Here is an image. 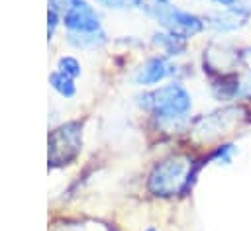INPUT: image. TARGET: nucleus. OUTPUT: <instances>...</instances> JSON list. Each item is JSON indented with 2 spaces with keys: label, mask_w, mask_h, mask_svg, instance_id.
<instances>
[{
  "label": "nucleus",
  "mask_w": 251,
  "mask_h": 231,
  "mask_svg": "<svg viewBox=\"0 0 251 231\" xmlns=\"http://www.w3.org/2000/svg\"><path fill=\"white\" fill-rule=\"evenodd\" d=\"M137 104L145 112H151L159 125L182 127L186 125L188 114L192 110V96L180 82H171L139 94Z\"/></svg>",
  "instance_id": "1"
},
{
  "label": "nucleus",
  "mask_w": 251,
  "mask_h": 231,
  "mask_svg": "<svg viewBox=\"0 0 251 231\" xmlns=\"http://www.w3.org/2000/svg\"><path fill=\"white\" fill-rule=\"evenodd\" d=\"M192 159L184 155H173L153 166L147 178V188L153 196L171 198L182 194L192 178Z\"/></svg>",
  "instance_id": "2"
},
{
  "label": "nucleus",
  "mask_w": 251,
  "mask_h": 231,
  "mask_svg": "<svg viewBox=\"0 0 251 231\" xmlns=\"http://www.w3.org/2000/svg\"><path fill=\"white\" fill-rule=\"evenodd\" d=\"M82 145V133L78 121L63 123L49 135V166H65L78 153Z\"/></svg>",
  "instance_id": "3"
},
{
  "label": "nucleus",
  "mask_w": 251,
  "mask_h": 231,
  "mask_svg": "<svg viewBox=\"0 0 251 231\" xmlns=\"http://www.w3.org/2000/svg\"><path fill=\"white\" fill-rule=\"evenodd\" d=\"M61 12V22L69 29V33H86V31H100V16L86 0H51Z\"/></svg>",
  "instance_id": "4"
},
{
  "label": "nucleus",
  "mask_w": 251,
  "mask_h": 231,
  "mask_svg": "<svg viewBox=\"0 0 251 231\" xmlns=\"http://www.w3.org/2000/svg\"><path fill=\"white\" fill-rule=\"evenodd\" d=\"M176 74V67L169 61L167 55H155L149 57L133 74V82L137 86H153L169 76Z\"/></svg>",
  "instance_id": "5"
},
{
  "label": "nucleus",
  "mask_w": 251,
  "mask_h": 231,
  "mask_svg": "<svg viewBox=\"0 0 251 231\" xmlns=\"http://www.w3.org/2000/svg\"><path fill=\"white\" fill-rule=\"evenodd\" d=\"M247 20H249V16L239 14V12H233V10H227V8H220V10L208 12L204 16V23L208 27H212L214 31H218V33L237 31L243 25H247Z\"/></svg>",
  "instance_id": "6"
},
{
  "label": "nucleus",
  "mask_w": 251,
  "mask_h": 231,
  "mask_svg": "<svg viewBox=\"0 0 251 231\" xmlns=\"http://www.w3.org/2000/svg\"><path fill=\"white\" fill-rule=\"evenodd\" d=\"M151 43L155 47H159L167 57H175V55H182L184 49H186V39L176 35V33H171V31H157L153 33L151 37Z\"/></svg>",
  "instance_id": "7"
},
{
  "label": "nucleus",
  "mask_w": 251,
  "mask_h": 231,
  "mask_svg": "<svg viewBox=\"0 0 251 231\" xmlns=\"http://www.w3.org/2000/svg\"><path fill=\"white\" fill-rule=\"evenodd\" d=\"M69 43L78 49H98L108 43V35L104 29L100 31H86V33H69Z\"/></svg>",
  "instance_id": "8"
},
{
  "label": "nucleus",
  "mask_w": 251,
  "mask_h": 231,
  "mask_svg": "<svg viewBox=\"0 0 251 231\" xmlns=\"http://www.w3.org/2000/svg\"><path fill=\"white\" fill-rule=\"evenodd\" d=\"M49 84H51V88H53L57 94H61L63 98H73V96L76 94L75 78L63 74L61 70H53V72L49 74Z\"/></svg>",
  "instance_id": "9"
},
{
  "label": "nucleus",
  "mask_w": 251,
  "mask_h": 231,
  "mask_svg": "<svg viewBox=\"0 0 251 231\" xmlns=\"http://www.w3.org/2000/svg\"><path fill=\"white\" fill-rule=\"evenodd\" d=\"M235 153H237V147L233 143H222L214 149V153L210 155V161L216 164H231Z\"/></svg>",
  "instance_id": "10"
},
{
  "label": "nucleus",
  "mask_w": 251,
  "mask_h": 231,
  "mask_svg": "<svg viewBox=\"0 0 251 231\" xmlns=\"http://www.w3.org/2000/svg\"><path fill=\"white\" fill-rule=\"evenodd\" d=\"M57 70H61L63 74H67V76H71V78H76V76L80 74V63H78L75 57L67 55V57H61V59H59Z\"/></svg>",
  "instance_id": "11"
},
{
  "label": "nucleus",
  "mask_w": 251,
  "mask_h": 231,
  "mask_svg": "<svg viewBox=\"0 0 251 231\" xmlns=\"http://www.w3.org/2000/svg\"><path fill=\"white\" fill-rule=\"evenodd\" d=\"M59 22H61V12H59L55 6L49 4V12H47V35H49V39L53 37V33H55V29H57Z\"/></svg>",
  "instance_id": "12"
},
{
  "label": "nucleus",
  "mask_w": 251,
  "mask_h": 231,
  "mask_svg": "<svg viewBox=\"0 0 251 231\" xmlns=\"http://www.w3.org/2000/svg\"><path fill=\"white\" fill-rule=\"evenodd\" d=\"M94 2L110 10H127L129 6H135V0H94Z\"/></svg>",
  "instance_id": "13"
},
{
  "label": "nucleus",
  "mask_w": 251,
  "mask_h": 231,
  "mask_svg": "<svg viewBox=\"0 0 251 231\" xmlns=\"http://www.w3.org/2000/svg\"><path fill=\"white\" fill-rule=\"evenodd\" d=\"M145 231H157V229H155V227H147Z\"/></svg>",
  "instance_id": "14"
}]
</instances>
